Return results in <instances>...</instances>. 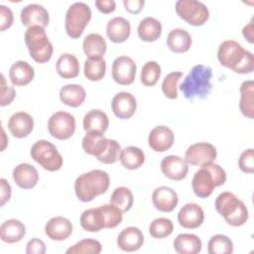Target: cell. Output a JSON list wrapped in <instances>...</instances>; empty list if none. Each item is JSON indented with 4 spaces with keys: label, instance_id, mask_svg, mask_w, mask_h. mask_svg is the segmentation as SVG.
<instances>
[{
    "label": "cell",
    "instance_id": "obj_30",
    "mask_svg": "<svg viewBox=\"0 0 254 254\" xmlns=\"http://www.w3.org/2000/svg\"><path fill=\"white\" fill-rule=\"evenodd\" d=\"M167 45L168 48L174 53H186L191 46V37L189 32L184 29H173L168 34Z\"/></svg>",
    "mask_w": 254,
    "mask_h": 254
},
{
    "label": "cell",
    "instance_id": "obj_5",
    "mask_svg": "<svg viewBox=\"0 0 254 254\" xmlns=\"http://www.w3.org/2000/svg\"><path fill=\"white\" fill-rule=\"evenodd\" d=\"M216 211L231 226H241L248 220V209L234 193L223 191L215 198Z\"/></svg>",
    "mask_w": 254,
    "mask_h": 254
},
{
    "label": "cell",
    "instance_id": "obj_43",
    "mask_svg": "<svg viewBox=\"0 0 254 254\" xmlns=\"http://www.w3.org/2000/svg\"><path fill=\"white\" fill-rule=\"evenodd\" d=\"M183 76L182 71H173L167 74L162 82V91L170 99L178 98V82Z\"/></svg>",
    "mask_w": 254,
    "mask_h": 254
},
{
    "label": "cell",
    "instance_id": "obj_24",
    "mask_svg": "<svg viewBox=\"0 0 254 254\" xmlns=\"http://www.w3.org/2000/svg\"><path fill=\"white\" fill-rule=\"evenodd\" d=\"M35 76V70L27 62H15L9 70V77L11 82L17 86H24L29 84Z\"/></svg>",
    "mask_w": 254,
    "mask_h": 254
},
{
    "label": "cell",
    "instance_id": "obj_49",
    "mask_svg": "<svg viewBox=\"0 0 254 254\" xmlns=\"http://www.w3.org/2000/svg\"><path fill=\"white\" fill-rule=\"evenodd\" d=\"M27 254H44L46 253V244L39 238H32L26 245Z\"/></svg>",
    "mask_w": 254,
    "mask_h": 254
},
{
    "label": "cell",
    "instance_id": "obj_48",
    "mask_svg": "<svg viewBox=\"0 0 254 254\" xmlns=\"http://www.w3.org/2000/svg\"><path fill=\"white\" fill-rule=\"evenodd\" d=\"M0 18H1V24H0V30L5 31L9 29L14 21L13 12L9 7H6L5 5H0Z\"/></svg>",
    "mask_w": 254,
    "mask_h": 254
},
{
    "label": "cell",
    "instance_id": "obj_17",
    "mask_svg": "<svg viewBox=\"0 0 254 254\" xmlns=\"http://www.w3.org/2000/svg\"><path fill=\"white\" fill-rule=\"evenodd\" d=\"M204 220V212L202 208L193 202L185 204L178 213V221L181 226L188 229L199 227Z\"/></svg>",
    "mask_w": 254,
    "mask_h": 254
},
{
    "label": "cell",
    "instance_id": "obj_3",
    "mask_svg": "<svg viewBox=\"0 0 254 254\" xmlns=\"http://www.w3.org/2000/svg\"><path fill=\"white\" fill-rule=\"evenodd\" d=\"M225 182V171L219 165L210 162L200 166V169L194 173L191 187L196 196L206 198L212 193L214 188L222 186Z\"/></svg>",
    "mask_w": 254,
    "mask_h": 254
},
{
    "label": "cell",
    "instance_id": "obj_45",
    "mask_svg": "<svg viewBox=\"0 0 254 254\" xmlns=\"http://www.w3.org/2000/svg\"><path fill=\"white\" fill-rule=\"evenodd\" d=\"M121 146L120 144L114 139H108V144L105 151L102 153L101 156L97 158V160L103 164H114L119 160L120 153H121Z\"/></svg>",
    "mask_w": 254,
    "mask_h": 254
},
{
    "label": "cell",
    "instance_id": "obj_1",
    "mask_svg": "<svg viewBox=\"0 0 254 254\" xmlns=\"http://www.w3.org/2000/svg\"><path fill=\"white\" fill-rule=\"evenodd\" d=\"M217 59L221 65L236 73H251L254 68L253 54L244 50L239 43L233 40H226L219 45Z\"/></svg>",
    "mask_w": 254,
    "mask_h": 254
},
{
    "label": "cell",
    "instance_id": "obj_37",
    "mask_svg": "<svg viewBox=\"0 0 254 254\" xmlns=\"http://www.w3.org/2000/svg\"><path fill=\"white\" fill-rule=\"evenodd\" d=\"M106 71V62L101 59H87L84 62V75L90 81H98L102 79Z\"/></svg>",
    "mask_w": 254,
    "mask_h": 254
},
{
    "label": "cell",
    "instance_id": "obj_22",
    "mask_svg": "<svg viewBox=\"0 0 254 254\" xmlns=\"http://www.w3.org/2000/svg\"><path fill=\"white\" fill-rule=\"evenodd\" d=\"M12 176L16 185L24 190L33 189L39 182L38 170L27 163H23L15 167Z\"/></svg>",
    "mask_w": 254,
    "mask_h": 254
},
{
    "label": "cell",
    "instance_id": "obj_50",
    "mask_svg": "<svg viewBox=\"0 0 254 254\" xmlns=\"http://www.w3.org/2000/svg\"><path fill=\"white\" fill-rule=\"evenodd\" d=\"M124 7L130 14H138L142 11L145 1L144 0H124Z\"/></svg>",
    "mask_w": 254,
    "mask_h": 254
},
{
    "label": "cell",
    "instance_id": "obj_2",
    "mask_svg": "<svg viewBox=\"0 0 254 254\" xmlns=\"http://www.w3.org/2000/svg\"><path fill=\"white\" fill-rule=\"evenodd\" d=\"M211 77L212 69L210 66L196 64L192 66L179 87L185 98L189 100H193L194 98L204 99L212 89Z\"/></svg>",
    "mask_w": 254,
    "mask_h": 254
},
{
    "label": "cell",
    "instance_id": "obj_15",
    "mask_svg": "<svg viewBox=\"0 0 254 254\" xmlns=\"http://www.w3.org/2000/svg\"><path fill=\"white\" fill-rule=\"evenodd\" d=\"M161 171L170 180L182 181L189 173V166L183 158L170 155L162 160Z\"/></svg>",
    "mask_w": 254,
    "mask_h": 254
},
{
    "label": "cell",
    "instance_id": "obj_20",
    "mask_svg": "<svg viewBox=\"0 0 254 254\" xmlns=\"http://www.w3.org/2000/svg\"><path fill=\"white\" fill-rule=\"evenodd\" d=\"M144 243L142 231L135 226L124 228L117 237L118 247L125 252H134L139 250Z\"/></svg>",
    "mask_w": 254,
    "mask_h": 254
},
{
    "label": "cell",
    "instance_id": "obj_39",
    "mask_svg": "<svg viewBox=\"0 0 254 254\" xmlns=\"http://www.w3.org/2000/svg\"><path fill=\"white\" fill-rule=\"evenodd\" d=\"M207 252L209 254H231L233 252V243L228 236L216 234L209 239Z\"/></svg>",
    "mask_w": 254,
    "mask_h": 254
},
{
    "label": "cell",
    "instance_id": "obj_19",
    "mask_svg": "<svg viewBox=\"0 0 254 254\" xmlns=\"http://www.w3.org/2000/svg\"><path fill=\"white\" fill-rule=\"evenodd\" d=\"M34 128L33 117L24 111L15 112L8 120V129L15 138L27 137Z\"/></svg>",
    "mask_w": 254,
    "mask_h": 254
},
{
    "label": "cell",
    "instance_id": "obj_31",
    "mask_svg": "<svg viewBox=\"0 0 254 254\" xmlns=\"http://www.w3.org/2000/svg\"><path fill=\"white\" fill-rule=\"evenodd\" d=\"M109 126V119L105 112L99 109L88 111L83 117V129L85 132L95 131L104 134Z\"/></svg>",
    "mask_w": 254,
    "mask_h": 254
},
{
    "label": "cell",
    "instance_id": "obj_8",
    "mask_svg": "<svg viewBox=\"0 0 254 254\" xmlns=\"http://www.w3.org/2000/svg\"><path fill=\"white\" fill-rule=\"evenodd\" d=\"M91 19V10L83 2H75L70 5L65 14V32L71 39H78Z\"/></svg>",
    "mask_w": 254,
    "mask_h": 254
},
{
    "label": "cell",
    "instance_id": "obj_26",
    "mask_svg": "<svg viewBox=\"0 0 254 254\" xmlns=\"http://www.w3.org/2000/svg\"><path fill=\"white\" fill-rule=\"evenodd\" d=\"M108 144V139L104 134L95 131L86 132L82 139V149L86 154L94 156L96 159L102 155Z\"/></svg>",
    "mask_w": 254,
    "mask_h": 254
},
{
    "label": "cell",
    "instance_id": "obj_21",
    "mask_svg": "<svg viewBox=\"0 0 254 254\" xmlns=\"http://www.w3.org/2000/svg\"><path fill=\"white\" fill-rule=\"evenodd\" d=\"M45 233L52 240L63 241L71 235L72 224L65 217L56 216L47 222Z\"/></svg>",
    "mask_w": 254,
    "mask_h": 254
},
{
    "label": "cell",
    "instance_id": "obj_4",
    "mask_svg": "<svg viewBox=\"0 0 254 254\" xmlns=\"http://www.w3.org/2000/svg\"><path fill=\"white\" fill-rule=\"evenodd\" d=\"M110 185L108 174L102 170H91L79 175L74 182V191L82 202L91 201L95 196L104 193Z\"/></svg>",
    "mask_w": 254,
    "mask_h": 254
},
{
    "label": "cell",
    "instance_id": "obj_14",
    "mask_svg": "<svg viewBox=\"0 0 254 254\" xmlns=\"http://www.w3.org/2000/svg\"><path fill=\"white\" fill-rule=\"evenodd\" d=\"M21 22L26 27L40 26L46 28L50 22L48 10L39 4H29L21 11Z\"/></svg>",
    "mask_w": 254,
    "mask_h": 254
},
{
    "label": "cell",
    "instance_id": "obj_52",
    "mask_svg": "<svg viewBox=\"0 0 254 254\" xmlns=\"http://www.w3.org/2000/svg\"><path fill=\"white\" fill-rule=\"evenodd\" d=\"M94 4L97 10L103 14L112 13L116 8V3L113 0H96Z\"/></svg>",
    "mask_w": 254,
    "mask_h": 254
},
{
    "label": "cell",
    "instance_id": "obj_32",
    "mask_svg": "<svg viewBox=\"0 0 254 254\" xmlns=\"http://www.w3.org/2000/svg\"><path fill=\"white\" fill-rule=\"evenodd\" d=\"M86 97L84 88L79 84H65L60 90L61 101L69 107L80 106Z\"/></svg>",
    "mask_w": 254,
    "mask_h": 254
},
{
    "label": "cell",
    "instance_id": "obj_38",
    "mask_svg": "<svg viewBox=\"0 0 254 254\" xmlns=\"http://www.w3.org/2000/svg\"><path fill=\"white\" fill-rule=\"evenodd\" d=\"M134 202V196L132 191L126 187L116 188L110 196V203L118 206L122 212L130 210Z\"/></svg>",
    "mask_w": 254,
    "mask_h": 254
},
{
    "label": "cell",
    "instance_id": "obj_10",
    "mask_svg": "<svg viewBox=\"0 0 254 254\" xmlns=\"http://www.w3.org/2000/svg\"><path fill=\"white\" fill-rule=\"evenodd\" d=\"M75 118L68 112L58 111L48 121L49 133L58 140L69 139L75 131Z\"/></svg>",
    "mask_w": 254,
    "mask_h": 254
},
{
    "label": "cell",
    "instance_id": "obj_53",
    "mask_svg": "<svg viewBox=\"0 0 254 254\" xmlns=\"http://www.w3.org/2000/svg\"><path fill=\"white\" fill-rule=\"evenodd\" d=\"M254 29H253V20L251 19L249 24L246 25L243 30H242V34H243V37L250 43V44H253L254 43Z\"/></svg>",
    "mask_w": 254,
    "mask_h": 254
},
{
    "label": "cell",
    "instance_id": "obj_44",
    "mask_svg": "<svg viewBox=\"0 0 254 254\" xmlns=\"http://www.w3.org/2000/svg\"><path fill=\"white\" fill-rule=\"evenodd\" d=\"M100 207L105 218V228H114L121 223L123 219V212L118 206L108 203L100 205Z\"/></svg>",
    "mask_w": 254,
    "mask_h": 254
},
{
    "label": "cell",
    "instance_id": "obj_25",
    "mask_svg": "<svg viewBox=\"0 0 254 254\" xmlns=\"http://www.w3.org/2000/svg\"><path fill=\"white\" fill-rule=\"evenodd\" d=\"M81 227L88 232H98L105 228V218L100 206L84 210L79 218Z\"/></svg>",
    "mask_w": 254,
    "mask_h": 254
},
{
    "label": "cell",
    "instance_id": "obj_47",
    "mask_svg": "<svg viewBox=\"0 0 254 254\" xmlns=\"http://www.w3.org/2000/svg\"><path fill=\"white\" fill-rule=\"evenodd\" d=\"M0 105L6 106L12 103L16 96V90L13 86H9L6 84V80L4 74H1V89H0Z\"/></svg>",
    "mask_w": 254,
    "mask_h": 254
},
{
    "label": "cell",
    "instance_id": "obj_42",
    "mask_svg": "<svg viewBox=\"0 0 254 254\" xmlns=\"http://www.w3.org/2000/svg\"><path fill=\"white\" fill-rule=\"evenodd\" d=\"M102 250L101 243L95 239H82L70 246L67 254H99Z\"/></svg>",
    "mask_w": 254,
    "mask_h": 254
},
{
    "label": "cell",
    "instance_id": "obj_33",
    "mask_svg": "<svg viewBox=\"0 0 254 254\" xmlns=\"http://www.w3.org/2000/svg\"><path fill=\"white\" fill-rule=\"evenodd\" d=\"M137 33L139 38L144 42H155L162 34V24L153 17H147L140 21Z\"/></svg>",
    "mask_w": 254,
    "mask_h": 254
},
{
    "label": "cell",
    "instance_id": "obj_16",
    "mask_svg": "<svg viewBox=\"0 0 254 254\" xmlns=\"http://www.w3.org/2000/svg\"><path fill=\"white\" fill-rule=\"evenodd\" d=\"M152 202L155 208L159 211L171 212L178 205L179 196L173 189L161 186L154 190L152 193Z\"/></svg>",
    "mask_w": 254,
    "mask_h": 254
},
{
    "label": "cell",
    "instance_id": "obj_29",
    "mask_svg": "<svg viewBox=\"0 0 254 254\" xmlns=\"http://www.w3.org/2000/svg\"><path fill=\"white\" fill-rule=\"evenodd\" d=\"M201 240L195 234L182 233L174 240V248L180 254H197L201 251Z\"/></svg>",
    "mask_w": 254,
    "mask_h": 254
},
{
    "label": "cell",
    "instance_id": "obj_9",
    "mask_svg": "<svg viewBox=\"0 0 254 254\" xmlns=\"http://www.w3.org/2000/svg\"><path fill=\"white\" fill-rule=\"evenodd\" d=\"M176 12L181 19L191 26H202L209 18L208 8L196 0L177 1Z\"/></svg>",
    "mask_w": 254,
    "mask_h": 254
},
{
    "label": "cell",
    "instance_id": "obj_34",
    "mask_svg": "<svg viewBox=\"0 0 254 254\" xmlns=\"http://www.w3.org/2000/svg\"><path fill=\"white\" fill-rule=\"evenodd\" d=\"M79 63L75 56L71 54H63L56 63V69L63 78H74L79 73Z\"/></svg>",
    "mask_w": 254,
    "mask_h": 254
},
{
    "label": "cell",
    "instance_id": "obj_40",
    "mask_svg": "<svg viewBox=\"0 0 254 254\" xmlns=\"http://www.w3.org/2000/svg\"><path fill=\"white\" fill-rule=\"evenodd\" d=\"M174 230V224L167 217H159L154 219L149 225V233L152 237L162 239L170 236Z\"/></svg>",
    "mask_w": 254,
    "mask_h": 254
},
{
    "label": "cell",
    "instance_id": "obj_23",
    "mask_svg": "<svg viewBox=\"0 0 254 254\" xmlns=\"http://www.w3.org/2000/svg\"><path fill=\"white\" fill-rule=\"evenodd\" d=\"M130 33V23L123 17L112 18L106 25V35L112 43L120 44L125 42L129 38Z\"/></svg>",
    "mask_w": 254,
    "mask_h": 254
},
{
    "label": "cell",
    "instance_id": "obj_18",
    "mask_svg": "<svg viewBox=\"0 0 254 254\" xmlns=\"http://www.w3.org/2000/svg\"><path fill=\"white\" fill-rule=\"evenodd\" d=\"M175 142L174 132L165 125L156 126L151 130L148 137V144L156 152H165L169 150Z\"/></svg>",
    "mask_w": 254,
    "mask_h": 254
},
{
    "label": "cell",
    "instance_id": "obj_7",
    "mask_svg": "<svg viewBox=\"0 0 254 254\" xmlns=\"http://www.w3.org/2000/svg\"><path fill=\"white\" fill-rule=\"evenodd\" d=\"M30 155L43 169L49 172L59 171L63 166V157L57 147L47 140H39L31 148Z\"/></svg>",
    "mask_w": 254,
    "mask_h": 254
},
{
    "label": "cell",
    "instance_id": "obj_27",
    "mask_svg": "<svg viewBox=\"0 0 254 254\" xmlns=\"http://www.w3.org/2000/svg\"><path fill=\"white\" fill-rule=\"evenodd\" d=\"M26 234L25 225L18 219L5 220L0 227L1 240L6 243H16L21 241Z\"/></svg>",
    "mask_w": 254,
    "mask_h": 254
},
{
    "label": "cell",
    "instance_id": "obj_36",
    "mask_svg": "<svg viewBox=\"0 0 254 254\" xmlns=\"http://www.w3.org/2000/svg\"><path fill=\"white\" fill-rule=\"evenodd\" d=\"M119 160L125 169L136 170L144 164L145 154L138 147L128 146L121 151Z\"/></svg>",
    "mask_w": 254,
    "mask_h": 254
},
{
    "label": "cell",
    "instance_id": "obj_41",
    "mask_svg": "<svg viewBox=\"0 0 254 254\" xmlns=\"http://www.w3.org/2000/svg\"><path fill=\"white\" fill-rule=\"evenodd\" d=\"M161 76V66L157 62H147L141 70L140 79L145 86H154Z\"/></svg>",
    "mask_w": 254,
    "mask_h": 254
},
{
    "label": "cell",
    "instance_id": "obj_12",
    "mask_svg": "<svg viewBox=\"0 0 254 254\" xmlns=\"http://www.w3.org/2000/svg\"><path fill=\"white\" fill-rule=\"evenodd\" d=\"M137 65L135 62L127 57L120 56L112 63L111 73L114 81L121 85L132 84L135 80Z\"/></svg>",
    "mask_w": 254,
    "mask_h": 254
},
{
    "label": "cell",
    "instance_id": "obj_13",
    "mask_svg": "<svg viewBox=\"0 0 254 254\" xmlns=\"http://www.w3.org/2000/svg\"><path fill=\"white\" fill-rule=\"evenodd\" d=\"M137 108V102L134 95L127 91H121L114 95L111 101V109L114 115L119 119L131 118Z\"/></svg>",
    "mask_w": 254,
    "mask_h": 254
},
{
    "label": "cell",
    "instance_id": "obj_35",
    "mask_svg": "<svg viewBox=\"0 0 254 254\" xmlns=\"http://www.w3.org/2000/svg\"><path fill=\"white\" fill-rule=\"evenodd\" d=\"M254 82L253 80H245L240 85L239 109L241 113L249 118L254 117Z\"/></svg>",
    "mask_w": 254,
    "mask_h": 254
},
{
    "label": "cell",
    "instance_id": "obj_46",
    "mask_svg": "<svg viewBox=\"0 0 254 254\" xmlns=\"http://www.w3.org/2000/svg\"><path fill=\"white\" fill-rule=\"evenodd\" d=\"M238 167L243 173L252 174L254 172L253 149H247L241 153L238 159Z\"/></svg>",
    "mask_w": 254,
    "mask_h": 254
},
{
    "label": "cell",
    "instance_id": "obj_11",
    "mask_svg": "<svg viewBox=\"0 0 254 254\" xmlns=\"http://www.w3.org/2000/svg\"><path fill=\"white\" fill-rule=\"evenodd\" d=\"M216 155V149L212 144L207 142H199L190 145L187 149L184 160L188 165L200 167L206 163L213 162Z\"/></svg>",
    "mask_w": 254,
    "mask_h": 254
},
{
    "label": "cell",
    "instance_id": "obj_28",
    "mask_svg": "<svg viewBox=\"0 0 254 254\" xmlns=\"http://www.w3.org/2000/svg\"><path fill=\"white\" fill-rule=\"evenodd\" d=\"M82 49L87 59H101L106 53L107 45L101 35L91 33L84 38Z\"/></svg>",
    "mask_w": 254,
    "mask_h": 254
},
{
    "label": "cell",
    "instance_id": "obj_51",
    "mask_svg": "<svg viewBox=\"0 0 254 254\" xmlns=\"http://www.w3.org/2000/svg\"><path fill=\"white\" fill-rule=\"evenodd\" d=\"M0 206H3L11 197V186L4 178L0 180Z\"/></svg>",
    "mask_w": 254,
    "mask_h": 254
},
{
    "label": "cell",
    "instance_id": "obj_6",
    "mask_svg": "<svg viewBox=\"0 0 254 254\" xmlns=\"http://www.w3.org/2000/svg\"><path fill=\"white\" fill-rule=\"evenodd\" d=\"M25 44L35 62L44 64L51 60L54 48L44 28L40 26L29 27L25 33Z\"/></svg>",
    "mask_w": 254,
    "mask_h": 254
}]
</instances>
